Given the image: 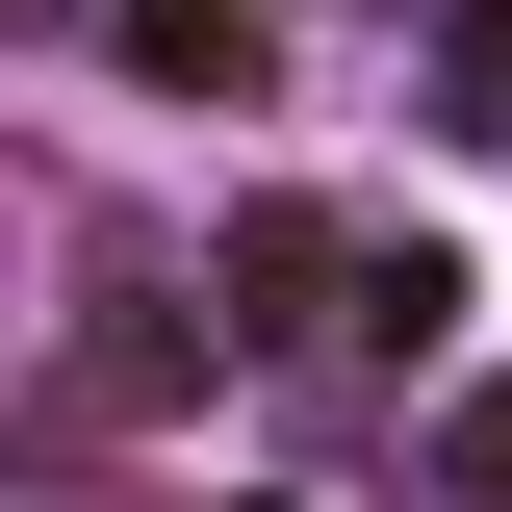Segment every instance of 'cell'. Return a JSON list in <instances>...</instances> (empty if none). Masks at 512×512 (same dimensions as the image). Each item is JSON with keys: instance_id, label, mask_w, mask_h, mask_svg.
Returning <instances> with one entry per match:
<instances>
[{"instance_id": "6da1fadb", "label": "cell", "mask_w": 512, "mask_h": 512, "mask_svg": "<svg viewBox=\"0 0 512 512\" xmlns=\"http://www.w3.org/2000/svg\"><path fill=\"white\" fill-rule=\"evenodd\" d=\"M333 282H384L333 205H256V231H231V333H333Z\"/></svg>"}, {"instance_id": "7a4b0ae2", "label": "cell", "mask_w": 512, "mask_h": 512, "mask_svg": "<svg viewBox=\"0 0 512 512\" xmlns=\"http://www.w3.org/2000/svg\"><path fill=\"white\" fill-rule=\"evenodd\" d=\"M128 77H180V103H256V0H103Z\"/></svg>"}, {"instance_id": "3957f363", "label": "cell", "mask_w": 512, "mask_h": 512, "mask_svg": "<svg viewBox=\"0 0 512 512\" xmlns=\"http://www.w3.org/2000/svg\"><path fill=\"white\" fill-rule=\"evenodd\" d=\"M436 487H461V512H512V384H461V410H436Z\"/></svg>"}]
</instances>
